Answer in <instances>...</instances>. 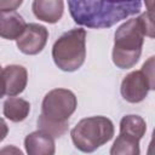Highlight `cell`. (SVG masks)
<instances>
[{
	"label": "cell",
	"mask_w": 155,
	"mask_h": 155,
	"mask_svg": "<svg viewBox=\"0 0 155 155\" xmlns=\"http://www.w3.org/2000/svg\"><path fill=\"white\" fill-rule=\"evenodd\" d=\"M154 57H150L139 70L128 73L120 87L121 96L130 103H139L145 99L149 91L154 90Z\"/></svg>",
	"instance_id": "obj_6"
},
{
	"label": "cell",
	"mask_w": 155,
	"mask_h": 155,
	"mask_svg": "<svg viewBox=\"0 0 155 155\" xmlns=\"http://www.w3.org/2000/svg\"><path fill=\"white\" fill-rule=\"evenodd\" d=\"M8 133V126L2 117H0V142H2Z\"/></svg>",
	"instance_id": "obj_17"
},
{
	"label": "cell",
	"mask_w": 155,
	"mask_h": 155,
	"mask_svg": "<svg viewBox=\"0 0 155 155\" xmlns=\"http://www.w3.org/2000/svg\"><path fill=\"white\" fill-rule=\"evenodd\" d=\"M68 7L71 18L79 25L93 29L110 28L127 17L139 13L142 1L70 0Z\"/></svg>",
	"instance_id": "obj_1"
},
{
	"label": "cell",
	"mask_w": 155,
	"mask_h": 155,
	"mask_svg": "<svg viewBox=\"0 0 155 155\" xmlns=\"http://www.w3.org/2000/svg\"><path fill=\"white\" fill-rule=\"evenodd\" d=\"M27 23L16 11H0V36L6 40H17Z\"/></svg>",
	"instance_id": "obj_11"
},
{
	"label": "cell",
	"mask_w": 155,
	"mask_h": 155,
	"mask_svg": "<svg viewBox=\"0 0 155 155\" xmlns=\"http://www.w3.org/2000/svg\"><path fill=\"white\" fill-rule=\"evenodd\" d=\"M144 36L154 38L151 10L122 23L115 31L113 63L120 69H130L139 61Z\"/></svg>",
	"instance_id": "obj_2"
},
{
	"label": "cell",
	"mask_w": 155,
	"mask_h": 155,
	"mask_svg": "<svg viewBox=\"0 0 155 155\" xmlns=\"http://www.w3.org/2000/svg\"><path fill=\"white\" fill-rule=\"evenodd\" d=\"M5 94L8 97H15L24 91L28 84L27 69L18 64H10L2 69Z\"/></svg>",
	"instance_id": "obj_8"
},
{
	"label": "cell",
	"mask_w": 155,
	"mask_h": 155,
	"mask_svg": "<svg viewBox=\"0 0 155 155\" xmlns=\"http://www.w3.org/2000/svg\"><path fill=\"white\" fill-rule=\"evenodd\" d=\"M22 0H0V11H15L22 5Z\"/></svg>",
	"instance_id": "obj_15"
},
{
	"label": "cell",
	"mask_w": 155,
	"mask_h": 155,
	"mask_svg": "<svg viewBox=\"0 0 155 155\" xmlns=\"http://www.w3.org/2000/svg\"><path fill=\"white\" fill-rule=\"evenodd\" d=\"M24 148L28 155H54L56 144L51 134L44 131H34L24 138Z\"/></svg>",
	"instance_id": "obj_9"
},
{
	"label": "cell",
	"mask_w": 155,
	"mask_h": 155,
	"mask_svg": "<svg viewBox=\"0 0 155 155\" xmlns=\"http://www.w3.org/2000/svg\"><path fill=\"white\" fill-rule=\"evenodd\" d=\"M76 96L67 88H54L45 94L38 127L54 137H61L68 131L69 117L76 110Z\"/></svg>",
	"instance_id": "obj_3"
},
{
	"label": "cell",
	"mask_w": 155,
	"mask_h": 155,
	"mask_svg": "<svg viewBox=\"0 0 155 155\" xmlns=\"http://www.w3.org/2000/svg\"><path fill=\"white\" fill-rule=\"evenodd\" d=\"M114 124L107 116H91L80 120L70 131L75 148L82 153H93L114 137Z\"/></svg>",
	"instance_id": "obj_4"
},
{
	"label": "cell",
	"mask_w": 155,
	"mask_h": 155,
	"mask_svg": "<svg viewBox=\"0 0 155 155\" xmlns=\"http://www.w3.org/2000/svg\"><path fill=\"white\" fill-rule=\"evenodd\" d=\"M5 94V84H4V75H2V68L0 65V98H2Z\"/></svg>",
	"instance_id": "obj_18"
},
{
	"label": "cell",
	"mask_w": 155,
	"mask_h": 155,
	"mask_svg": "<svg viewBox=\"0 0 155 155\" xmlns=\"http://www.w3.org/2000/svg\"><path fill=\"white\" fill-rule=\"evenodd\" d=\"M0 155H24L23 151L15 145H5L0 149Z\"/></svg>",
	"instance_id": "obj_16"
},
{
	"label": "cell",
	"mask_w": 155,
	"mask_h": 155,
	"mask_svg": "<svg viewBox=\"0 0 155 155\" xmlns=\"http://www.w3.org/2000/svg\"><path fill=\"white\" fill-rule=\"evenodd\" d=\"M147 131V124L139 115H125L120 121V134L140 140Z\"/></svg>",
	"instance_id": "obj_13"
},
{
	"label": "cell",
	"mask_w": 155,
	"mask_h": 155,
	"mask_svg": "<svg viewBox=\"0 0 155 155\" xmlns=\"http://www.w3.org/2000/svg\"><path fill=\"white\" fill-rule=\"evenodd\" d=\"M54 64L63 71H75L86 58V30L74 28L63 33L52 46Z\"/></svg>",
	"instance_id": "obj_5"
},
{
	"label": "cell",
	"mask_w": 155,
	"mask_h": 155,
	"mask_svg": "<svg viewBox=\"0 0 155 155\" xmlns=\"http://www.w3.org/2000/svg\"><path fill=\"white\" fill-rule=\"evenodd\" d=\"M110 155H140L139 140L119 133L110 148Z\"/></svg>",
	"instance_id": "obj_14"
},
{
	"label": "cell",
	"mask_w": 155,
	"mask_h": 155,
	"mask_svg": "<svg viewBox=\"0 0 155 155\" xmlns=\"http://www.w3.org/2000/svg\"><path fill=\"white\" fill-rule=\"evenodd\" d=\"M2 111L6 119L12 122H21L27 119L30 111V104L28 101L18 97H10L4 102Z\"/></svg>",
	"instance_id": "obj_12"
},
{
	"label": "cell",
	"mask_w": 155,
	"mask_h": 155,
	"mask_svg": "<svg viewBox=\"0 0 155 155\" xmlns=\"http://www.w3.org/2000/svg\"><path fill=\"white\" fill-rule=\"evenodd\" d=\"M31 10L35 17L47 23H57L64 11V1L62 0H34Z\"/></svg>",
	"instance_id": "obj_10"
},
{
	"label": "cell",
	"mask_w": 155,
	"mask_h": 155,
	"mask_svg": "<svg viewBox=\"0 0 155 155\" xmlns=\"http://www.w3.org/2000/svg\"><path fill=\"white\" fill-rule=\"evenodd\" d=\"M48 39V30L46 27L36 23H29L25 25L23 33L16 40L18 50L29 56L40 53Z\"/></svg>",
	"instance_id": "obj_7"
}]
</instances>
